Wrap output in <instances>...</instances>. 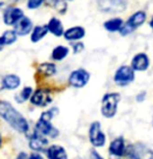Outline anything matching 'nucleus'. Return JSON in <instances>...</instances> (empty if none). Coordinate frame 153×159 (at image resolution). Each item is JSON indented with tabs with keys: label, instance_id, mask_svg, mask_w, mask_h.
Returning <instances> with one entry per match:
<instances>
[{
	"label": "nucleus",
	"instance_id": "f257e3e1",
	"mask_svg": "<svg viewBox=\"0 0 153 159\" xmlns=\"http://www.w3.org/2000/svg\"><path fill=\"white\" fill-rule=\"evenodd\" d=\"M0 119L3 120L14 131L28 135L30 125L27 119L18 110L10 101L0 100Z\"/></svg>",
	"mask_w": 153,
	"mask_h": 159
},
{
	"label": "nucleus",
	"instance_id": "f03ea898",
	"mask_svg": "<svg viewBox=\"0 0 153 159\" xmlns=\"http://www.w3.org/2000/svg\"><path fill=\"white\" fill-rule=\"evenodd\" d=\"M121 100L119 93H107L102 98L101 113L104 118H114L118 111V104Z\"/></svg>",
	"mask_w": 153,
	"mask_h": 159
},
{
	"label": "nucleus",
	"instance_id": "7ed1b4c3",
	"mask_svg": "<svg viewBox=\"0 0 153 159\" xmlns=\"http://www.w3.org/2000/svg\"><path fill=\"white\" fill-rule=\"evenodd\" d=\"M29 102L32 106L38 108H47L53 102V93L50 88L40 86L35 89Z\"/></svg>",
	"mask_w": 153,
	"mask_h": 159
},
{
	"label": "nucleus",
	"instance_id": "20e7f679",
	"mask_svg": "<svg viewBox=\"0 0 153 159\" xmlns=\"http://www.w3.org/2000/svg\"><path fill=\"white\" fill-rule=\"evenodd\" d=\"M146 20H147L146 11H137L136 13H133L129 18H128L119 34H121L122 37H126V35L131 34L136 29L141 27V26L146 22Z\"/></svg>",
	"mask_w": 153,
	"mask_h": 159
},
{
	"label": "nucleus",
	"instance_id": "39448f33",
	"mask_svg": "<svg viewBox=\"0 0 153 159\" xmlns=\"http://www.w3.org/2000/svg\"><path fill=\"white\" fill-rule=\"evenodd\" d=\"M98 10L105 14H120L126 11L127 0H96Z\"/></svg>",
	"mask_w": 153,
	"mask_h": 159
},
{
	"label": "nucleus",
	"instance_id": "423d86ee",
	"mask_svg": "<svg viewBox=\"0 0 153 159\" xmlns=\"http://www.w3.org/2000/svg\"><path fill=\"white\" fill-rule=\"evenodd\" d=\"M136 79V71L130 66L123 65L117 69L114 75V81L119 86H127Z\"/></svg>",
	"mask_w": 153,
	"mask_h": 159
},
{
	"label": "nucleus",
	"instance_id": "0eeeda50",
	"mask_svg": "<svg viewBox=\"0 0 153 159\" xmlns=\"http://www.w3.org/2000/svg\"><path fill=\"white\" fill-rule=\"evenodd\" d=\"M91 78V74L86 69L79 68L73 70L68 77L69 85L74 89H82L88 84Z\"/></svg>",
	"mask_w": 153,
	"mask_h": 159
},
{
	"label": "nucleus",
	"instance_id": "6e6552de",
	"mask_svg": "<svg viewBox=\"0 0 153 159\" xmlns=\"http://www.w3.org/2000/svg\"><path fill=\"white\" fill-rule=\"evenodd\" d=\"M34 130L50 139H54L56 137H58L59 135L58 129L51 123V121L43 119V118H41V116L38 119V121L35 122Z\"/></svg>",
	"mask_w": 153,
	"mask_h": 159
},
{
	"label": "nucleus",
	"instance_id": "1a4fd4ad",
	"mask_svg": "<svg viewBox=\"0 0 153 159\" xmlns=\"http://www.w3.org/2000/svg\"><path fill=\"white\" fill-rule=\"evenodd\" d=\"M49 139L46 136L38 133L37 131H30L28 134V148L35 153H46L49 147Z\"/></svg>",
	"mask_w": 153,
	"mask_h": 159
},
{
	"label": "nucleus",
	"instance_id": "9d476101",
	"mask_svg": "<svg viewBox=\"0 0 153 159\" xmlns=\"http://www.w3.org/2000/svg\"><path fill=\"white\" fill-rule=\"evenodd\" d=\"M89 139L90 143H92L95 148H101L105 145L106 143V136L104 132L102 131L100 122L95 121L90 125L89 128Z\"/></svg>",
	"mask_w": 153,
	"mask_h": 159
},
{
	"label": "nucleus",
	"instance_id": "9b49d317",
	"mask_svg": "<svg viewBox=\"0 0 153 159\" xmlns=\"http://www.w3.org/2000/svg\"><path fill=\"white\" fill-rule=\"evenodd\" d=\"M126 155L130 159H153L152 150L140 143L128 146Z\"/></svg>",
	"mask_w": 153,
	"mask_h": 159
},
{
	"label": "nucleus",
	"instance_id": "f8f14e48",
	"mask_svg": "<svg viewBox=\"0 0 153 159\" xmlns=\"http://www.w3.org/2000/svg\"><path fill=\"white\" fill-rule=\"evenodd\" d=\"M24 11L22 8L17 7H8L3 11V23L7 26H15L19 21L24 18Z\"/></svg>",
	"mask_w": 153,
	"mask_h": 159
},
{
	"label": "nucleus",
	"instance_id": "ddd939ff",
	"mask_svg": "<svg viewBox=\"0 0 153 159\" xmlns=\"http://www.w3.org/2000/svg\"><path fill=\"white\" fill-rule=\"evenodd\" d=\"M130 67L136 72H144L147 71L150 67L149 56L144 52H140L136 54L131 59Z\"/></svg>",
	"mask_w": 153,
	"mask_h": 159
},
{
	"label": "nucleus",
	"instance_id": "4468645a",
	"mask_svg": "<svg viewBox=\"0 0 153 159\" xmlns=\"http://www.w3.org/2000/svg\"><path fill=\"white\" fill-rule=\"evenodd\" d=\"M126 148L125 146V139H123L122 136L120 137H117L110 143L109 145V154L114 156V157H123L125 154H126Z\"/></svg>",
	"mask_w": 153,
	"mask_h": 159
},
{
	"label": "nucleus",
	"instance_id": "2eb2a0df",
	"mask_svg": "<svg viewBox=\"0 0 153 159\" xmlns=\"http://www.w3.org/2000/svg\"><path fill=\"white\" fill-rule=\"evenodd\" d=\"M34 27L35 26L32 21L27 17H24L14 26V30L18 34V37H25L31 34Z\"/></svg>",
	"mask_w": 153,
	"mask_h": 159
},
{
	"label": "nucleus",
	"instance_id": "dca6fc26",
	"mask_svg": "<svg viewBox=\"0 0 153 159\" xmlns=\"http://www.w3.org/2000/svg\"><path fill=\"white\" fill-rule=\"evenodd\" d=\"M86 37V29L82 26H73L65 30L64 38L68 42H79Z\"/></svg>",
	"mask_w": 153,
	"mask_h": 159
},
{
	"label": "nucleus",
	"instance_id": "f3484780",
	"mask_svg": "<svg viewBox=\"0 0 153 159\" xmlns=\"http://www.w3.org/2000/svg\"><path fill=\"white\" fill-rule=\"evenodd\" d=\"M47 159H68V153L66 149L61 145H50L46 151Z\"/></svg>",
	"mask_w": 153,
	"mask_h": 159
},
{
	"label": "nucleus",
	"instance_id": "a211bd4d",
	"mask_svg": "<svg viewBox=\"0 0 153 159\" xmlns=\"http://www.w3.org/2000/svg\"><path fill=\"white\" fill-rule=\"evenodd\" d=\"M56 73H58V68H56V65L53 64V62H41L37 67V74L40 77L50 78L54 76Z\"/></svg>",
	"mask_w": 153,
	"mask_h": 159
},
{
	"label": "nucleus",
	"instance_id": "6ab92c4d",
	"mask_svg": "<svg viewBox=\"0 0 153 159\" xmlns=\"http://www.w3.org/2000/svg\"><path fill=\"white\" fill-rule=\"evenodd\" d=\"M48 31L50 32L51 34H53L54 37H64L65 34V28L64 25H63L62 21L56 17H52L51 19L48 21V23L46 24Z\"/></svg>",
	"mask_w": 153,
	"mask_h": 159
},
{
	"label": "nucleus",
	"instance_id": "aec40b11",
	"mask_svg": "<svg viewBox=\"0 0 153 159\" xmlns=\"http://www.w3.org/2000/svg\"><path fill=\"white\" fill-rule=\"evenodd\" d=\"M3 84L7 91H16L21 85V78L17 74H7L3 77Z\"/></svg>",
	"mask_w": 153,
	"mask_h": 159
},
{
	"label": "nucleus",
	"instance_id": "412c9836",
	"mask_svg": "<svg viewBox=\"0 0 153 159\" xmlns=\"http://www.w3.org/2000/svg\"><path fill=\"white\" fill-rule=\"evenodd\" d=\"M18 34L15 32L14 29H7L3 34L0 35V51H1L5 46H10L17 42Z\"/></svg>",
	"mask_w": 153,
	"mask_h": 159
},
{
	"label": "nucleus",
	"instance_id": "4be33fe9",
	"mask_svg": "<svg viewBox=\"0 0 153 159\" xmlns=\"http://www.w3.org/2000/svg\"><path fill=\"white\" fill-rule=\"evenodd\" d=\"M69 53H70L69 47L65 46V45H58L51 51V59L54 61H62L65 58H67Z\"/></svg>",
	"mask_w": 153,
	"mask_h": 159
},
{
	"label": "nucleus",
	"instance_id": "5701e85b",
	"mask_svg": "<svg viewBox=\"0 0 153 159\" xmlns=\"http://www.w3.org/2000/svg\"><path fill=\"white\" fill-rule=\"evenodd\" d=\"M124 21H123L122 18L116 17V18H112V19L106 20L103 24V27L106 29L109 32H120V30L122 29L123 25H124Z\"/></svg>",
	"mask_w": 153,
	"mask_h": 159
},
{
	"label": "nucleus",
	"instance_id": "b1692460",
	"mask_svg": "<svg viewBox=\"0 0 153 159\" xmlns=\"http://www.w3.org/2000/svg\"><path fill=\"white\" fill-rule=\"evenodd\" d=\"M34 92H35V89H32L31 86H28V85L24 86L20 92H18L17 94L14 96V99L18 104H23V103H25V102L30 100Z\"/></svg>",
	"mask_w": 153,
	"mask_h": 159
},
{
	"label": "nucleus",
	"instance_id": "393cba45",
	"mask_svg": "<svg viewBox=\"0 0 153 159\" xmlns=\"http://www.w3.org/2000/svg\"><path fill=\"white\" fill-rule=\"evenodd\" d=\"M47 25H37L35 26L30 34V41L32 43H39L48 34Z\"/></svg>",
	"mask_w": 153,
	"mask_h": 159
},
{
	"label": "nucleus",
	"instance_id": "a878e982",
	"mask_svg": "<svg viewBox=\"0 0 153 159\" xmlns=\"http://www.w3.org/2000/svg\"><path fill=\"white\" fill-rule=\"evenodd\" d=\"M46 4L51 8L55 10L58 14L65 15L68 10L67 0H46Z\"/></svg>",
	"mask_w": 153,
	"mask_h": 159
},
{
	"label": "nucleus",
	"instance_id": "bb28decb",
	"mask_svg": "<svg viewBox=\"0 0 153 159\" xmlns=\"http://www.w3.org/2000/svg\"><path fill=\"white\" fill-rule=\"evenodd\" d=\"M44 3H46V0H27V8L29 10H37L41 7Z\"/></svg>",
	"mask_w": 153,
	"mask_h": 159
},
{
	"label": "nucleus",
	"instance_id": "cd10ccee",
	"mask_svg": "<svg viewBox=\"0 0 153 159\" xmlns=\"http://www.w3.org/2000/svg\"><path fill=\"white\" fill-rule=\"evenodd\" d=\"M72 49H73V53L74 54H77V53H80L85 50V44L82 42H74L72 44Z\"/></svg>",
	"mask_w": 153,
	"mask_h": 159
},
{
	"label": "nucleus",
	"instance_id": "c85d7f7f",
	"mask_svg": "<svg viewBox=\"0 0 153 159\" xmlns=\"http://www.w3.org/2000/svg\"><path fill=\"white\" fill-rule=\"evenodd\" d=\"M28 159H45V158H44V156L42 155V153L32 152V153H30V154H29Z\"/></svg>",
	"mask_w": 153,
	"mask_h": 159
},
{
	"label": "nucleus",
	"instance_id": "c756f323",
	"mask_svg": "<svg viewBox=\"0 0 153 159\" xmlns=\"http://www.w3.org/2000/svg\"><path fill=\"white\" fill-rule=\"evenodd\" d=\"M28 154L26 152H24V151H21V152H19L17 154V156H16V158L15 159H28Z\"/></svg>",
	"mask_w": 153,
	"mask_h": 159
},
{
	"label": "nucleus",
	"instance_id": "7c9ffc66",
	"mask_svg": "<svg viewBox=\"0 0 153 159\" xmlns=\"http://www.w3.org/2000/svg\"><path fill=\"white\" fill-rule=\"evenodd\" d=\"M145 97H146V92H141L140 94H137V97H136V100L137 102H142L145 100Z\"/></svg>",
	"mask_w": 153,
	"mask_h": 159
},
{
	"label": "nucleus",
	"instance_id": "2f4dec72",
	"mask_svg": "<svg viewBox=\"0 0 153 159\" xmlns=\"http://www.w3.org/2000/svg\"><path fill=\"white\" fill-rule=\"evenodd\" d=\"M91 159H104V158H102L100 156V154H99L97 151L92 150V151H91Z\"/></svg>",
	"mask_w": 153,
	"mask_h": 159
},
{
	"label": "nucleus",
	"instance_id": "473e14b6",
	"mask_svg": "<svg viewBox=\"0 0 153 159\" xmlns=\"http://www.w3.org/2000/svg\"><path fill=\"white\" fill-rule=\"evenodd\" d=\"M3 77L4 75H1L0 74V93L2 91H4V84H3Z\"/></svg>",
	"mask_w": 153,
	"mask_h": 159
},
{
	"label": "nucleus",
	"instance_id": "72a5a7b5",
	"mask_svg": "<svg viewBox=\"0 0 153 159\" xmlns=\"http://www.w3.org/2000/svg\"><path fill=\"white\" fill-rule=\"evenodd\" d=\"M2 146H3V136H2L1 132H0V149L2 148Z\"/></svg>",
	"mask_w": 153,
	"mask_h": 159
},
{
	"label": "nucleus",
	"instance_id": "f704fd0d",
	"mask_svg": "<svg viewBox=\"0 0 153 159\" xmlns=\"http://www.w3.org/2000/svg\"><path fill=\"white\" fill-rule=\"evenodd\" d=\"M149 26H150V27H151V28L153 29V17L151 18V20L149 21Z\"/></svg>",
	"mask_w": 153,
	"mask_h": 159
},
{
	"label": "nucleus",
	"instance_id": "c9c22d12",
	"mask_svg": "<svg viewBox=\"0 0 153 159\" xmlns=\"http://www.w3.org/2000/svg\"><path fill=\"white\" fill-rule=\"evenodd\" d=\"M4 5V2H2V1H0V8H1Z\"/></svg>",
	"mask_w": 153,
	"mask_h": 159
},
{
	"label": "nucleus",
	"instance_id": "e433bc0d",
	"mask_svg": "<svg viewBox=\"0 0 153 159\" xmlns=\"http://www.w3.org/2000/svg\"><path fill=\"white\" fill-rule=\"evenodd\" d=\"M67 1H73V0H67Z\"/></svg>",
	"mask_w": 153,
	"mask_h": 159
},
{
	"label": "nucleus",
	"instance_id": "4c0bfd02",
	"mask_svg": "<svg viewBox=\"0 0 153 159\" xmlns=\"http://www.w3.org/2000/svg\"><path fill=\"white\" fill-rule=\"evenodd\" d=\"M75 159H81V158H79V157H78V158H75Z\"/></svg>",
	"mask_w": 153,
	"mask_h": 159
},
{
	"label": "nucleus",
	"instance_id": "58836bf2",
	"mask_svg": "<svg viewBox=\"0 0 153 159\" xmlns=\"http://www.w3.org/2000/svg\"><path fill=\"white\" fill-rule=\"evenodd\" d=\"M152 125H153V119H152Z\"/></svg>",
	"mask_w": 153,
	"mask_h": 159
}]
</instances>
